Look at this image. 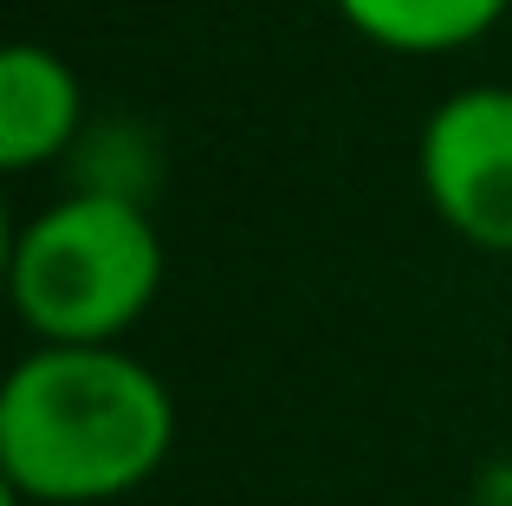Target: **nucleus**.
Masks as SVG:
<instances>
[{"instance_id":"7ed1b4c3","label":"nucleus","mask_w":512,"mask_h":506,"mask_svg":"<svg viewBox=\"0 0 512 506\" xmlns=\"http://www.w3.org/2000/svg\"><path fill=\"white\" fill-rule=\"evenodd\" d=\"M415 176L448 234L480 253H512V85L441 98L415 143Z\"/></svg>"},{"instance_id":"f257e3e1","label":"nucleus","mask_w":512,"mask_h":506,"mask_svg":"<svg viewBox=\"0 0 512 506\" xmlns=\"http://www.w3.org/2000/svg\"><path fill=\"white\" fill-rule=\"evenodd\" d=\"M175 396L124 344H33L0 383V481L13 500L104 506L163 474Z\"/></svg>"},{"instance_id":"f03ea898","label":"nucleus","mask_w":512,"mask_h":506,"mask_svg":"<svg viewBox=\"0 0 512 506\" xmlns=\"http://www.w3.org/2000/svg\"><path fill=\"white\" fill-rule=\"evenodd\" d=\"M7 292L39 344H117L163 292V234L130 195L78 189L13 234Z\"/></svg>"},{"instance_id":"20e7f679","label":"nucleus","mask_w":512,"mask_h":506,"mask_svg":"<svg viewBox=\"0 0 512 506\" xmlns=\"http://www.w3.org/2000/svg\"><path fill=\"white\" fill-rule=\"evenodd\" d=\"M85 124V85L52 46L13 39L0 52V169L26 176L72 150Z\"/></svg>"},{"instance_id":"39448f33","label":"nucleus","mask_w":512,"mask_h":506,"mask_svg":"<svg viewBox=\"0 0 512 506\" xmlns=\"http://www.w3.org/2000/svg\"><path fill=\"white\" fill-rule=\"evenodd\" d=\"M331 7L370 46L402 52V59H441L493 33L512 13V0H331Z\"/></svg>"}]
</instances>
